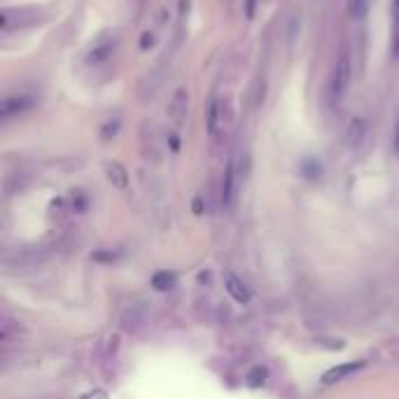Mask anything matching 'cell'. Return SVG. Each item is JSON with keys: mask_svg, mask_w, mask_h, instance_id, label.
Returning <instances> with one entry per match:
<instances>
[{"mask_svg": "<svg viewBox=\"0 0 399 399\" xmlns=\"http://www.w3.org/2000/svg\"><path fill=\"white\" fill-rule=\"evenodd\" d=\"M392 147H395V152L399 154V108L395 112V128H392Z\"/></svg>", "mask_w": 399, "mask_h": 399, "instance_id": "16", "label": "cell"}, {"mask_svg": "<svg viewBox=\"0 0 399 399\" xmlns=\"http://www.w3.org/2000/svg\"><path fill=\"white\" fill-rule=\"evenodd\" d=\"M369 3L371 0H348V15L353 19H364L369 12Z\"/></svg>", "mask_w": 399, "mask_h": 399, "instance_id": "13", "label": "cell"}, {"mask_svg": "<svg viewBox=\"0 0 399 399\" xmlns=\"http://www.w3.org/2000/svg\"><path fill=\"white\" fill-rule=\"evenodd\" d=\"M176 273H169V271H159V273H154V278H152V287L154 289H159V292H166V289H173L176 287Z\"/></svg>", "mask_w": 399, "mask_h": 399, "instance_id": "11", "label": "cell"}, {"mask_svg": "<svg viewBox=\"0 0 399 399\" xmlns=\"http://www.w3.org/2000/svg\"><path fill=\"white\" fill-rule=\"evenodd\" d=\"M257 3H260V0H248V3H246V15H248V19H253V17H255Z\"/></svg>", "mask_w": 399, "mask_h": 399, "instance_id": "20", "label": "cell"}, {"mask_svg": "<svg viewBox=\"0 0 399 399\" xmlns=\"http://www.w3.org/2000/svg\"><path fill=\"white\" fill-rule=\"evenodd\" d=\"M117 128H119V121L114 119V121H110V124H105V128H103V133H101V136L108 140L110 136H114V133H117Z\"/></svg>", "mask_w": 399, "mask_h": 399, "instance_id": "18", "label": "cell"}, {"mask_svg": "<svg viewBox=\"0 0 399 399\" xmlns=\"http://www.w3.org/2000/svg\"><path fill=\"white\" fill-rule=\"evenodd\" d=\"M222 119H224V105L217 96H212L210 103H208V110H205V126H208V133L212 138L220 133Z\"/></svg>", "mask_w": 399, "mask_h": 399, "instance_id": "3", "label": "cell"}, {"mask_svg": "<svg viewBox=\"0 0 399 399\" xmlns=\"http://www.w3.org/2000/svg\"><path fill=\"white\" fill-rule=\"evenodd\" d=\"M201 210H203L201 198H196V201H194V212H196V215H201Z\"/></svg>", "mask_w": 399, "mask_h": 399, "instance_id": "22", "label": "cell"}, {"mask_svg": "<svg viewBox=\"0 0 399 399\" xmlns=\"http://www.w3.org/2000/svg\"><path fill=\"white\" fill-rule=\"evenodd\" d=\"M82 399H108V395L103 390H94V392H89V395H85Z\"/></svg>", "mask_w": 399, "mask_h": 399, "instance_id": "21", "label": "cell"}, {"mask_svg": "<svg viewBox=\"0 0 399 399\" xmlns=\"http://www.w3.org/2000/svg\"><path fill=\"white\" fill-rule=\"evenodd\" d=\"M33 105V99L31 96H12V99H5L3 101V117H10V114H17V112H24Z\"/></svg>", "mask_w": 399, "mask_h": 399, "instance_id": "8", "label": "cell"}, {"mask_svg": "<svg viewBox=\"0 0 399 399\" xmlns=\"http://www.w3.org/2000/svg\"><path fill=\"white\" fill-rule=\"evenodd\" d=\"M227 292L234 297V301H238V304H248L250 297H253L246 282H243L241 278H236L234 273H227Z\"/></svg>", "mask_w": 399, "mask_h": 399, "instance_id": "6", "label": "cell"}, {"mask_svg": "<svg viewBox=\"0 0 399 399\" xmlns=\"http://www.w3.org/2000/svg\"><path fill=\"white\" fill-rule=\"evenodd\" d=\"M152 44H154V33L147 31V33H143V37H140V49H150Z\"/></svg>", "mask_w": 399, "mask_h": 399, "instance_id": "19", "label": "cell"}, {"mask_svg": "<svg viewBox=\"0 0 399 399\" xmlns=\"http://www.w3.org/2000/svg\"><path fill=\"white\" fill-rule=\"evenodd\" d=\"M164 70H166V63H157L150 73H147L143 77V82L138 85V99L140 101H150L154 99V94H157V89L162 87V82H164Z\"/></svg>", "mask_w": 399, "mask_h": 399, "instance_id": "2", "label": "cell"}, {"mask_svg": "<svg viewBox=\"0 0 399 399\" xmlns=\"http://www.w3.org/2000/svg\"><path fill=\"white\" fill-rule=\"evenodd\" d=\"M187 108H189V94L187 89L180 87L176 94H173V101H171V119L176 121V124H182L185 117H187Z\"/></svg>", "mask_w": 399, "mask_h": 399, "instance_id": "5", "label": "cell"}, {"mask_svg": "<svg viewBox=\"0 0 399 399\" xmlns=\"http://www.w3.org/2000/svg\"><path fill=\"white\" fill-rule=\"evenodd\" d=\"M350 80H353V66H350V59L348 56H339L337 66L332 70V80H330V94L334 101H341L346 96L350 87Z\"/></svg>", "mask_w": 399, "mask_h": 399, "instance_id": "1", "label": "cell"}, {"mask_svg": "<svg viewBox=\"0 0 399 399\" xmlns=\"http://www.w3.org/2000/svg\"><path fill=\"white\" fill-rule=\"evenodd\" d=\"M392 54L399 59V0H392Z\"/></svg>", "mask_w": 399, "mask_h": 399, "instance_id": "12", "label": "cell"}, {"mask_svg": "<svg viewBox=\"0 0 399 399\" xmlns=\"http://www.w3.org/2000/svg\"><path fill=\"white\" fill-rule=\"evenodd\" d=\"M112 49H114V44H112V42H108V44H99V47H94L92 56H89V61H101V59H108V56L112 54Z\"/></svg>", "mask_w": 399, "mask_h": 399, "instance_id": "14", "label": "cell"}, {"mask_svg": "<svg viewBox=\"0 0 399 399\" xmlns=\"http://www.w3.org/2000/svg\"><path fill=\"white\" fill-rule=\"evenodd\" d=\"M364 136H366V121L362 117H355L348 124V131H346V145L355 150V147L362 145Z\"/></svg>", "mask_w": 399, "mask_h": 399, "instance_id": "7", "label": "cell"}, {"mask_svg": "<svg viewBox=\"0 0 399 399\" xmlns=\"http://www.w3.org/2000/svg\"><path fill=\"white\" fill-rule=\"evenodd\" d=\"M304 173L308 178H318L320 176V164L318 162H306L304 164Z\"/></svg>", "mask_w": 399, "mask_h": 399, "instance_id": "17", "label": "cell"}, {"mask_svg": "<svg viewBox=\"0 0 399 399\" xmlns=\"http://www.w3.org/2000/svg\"><path fill=\"white\" fill-rule=\"evenodd\" d=\"M234 192H236V171L234 164H229L227 171H224V182H222V201L227 205L234 201Z\"/></svg>", "mask_w": 399, "mask_h": 399, "instance_id": "10", "label": "cell"}, {"mask_svg": "<svg viewBox=\"0 0 399 399\" xmlns=\"http://www.w3.org/2000/svg\"><path fill=\"white\" fill-rule=\"evenodd\" d=\"M138 3H143V0H138Z\"/></svg>", "mask_w": 399, "mask_h": 399, "instance_id": "23", "label": "cell"}, {"mask_svg": "<svg viewBox=\"0 0 399 399\" xmlns=\"http://www.w3.org/2000/svg\"><path fill=\"white\" fill-rule=\"evenodd\" d=\"M359 369H364V362H346V364H339V366H334V369L325 371L323 383H325V385L341 383V381H346V378L353 376V374H355V371H359Z\"/></svg>", "mask_w": 399, "mask_h": 399, "instance_id": "4", "label": "cell"}, {"mask_svg": "<svg viewBox=\"0 0 399 399\" xmlns=\"http://www.w3.org/2000/svg\"><path fill=\"white\" fill-rule=\"evenodd\" d=\"M105 173H108V180H110L114 187H119V189H126L128 187V173H126V169L121 164H117V162L108 164L105 166Z\"/></svg>", "mask_w": 399, "mask_h": 399, "instance_id": "9", "label": "cell"}, {"mask_svg": "<svg viewBox=\"0 0 399 399\" xmlns=\"http://www.w3.org/2000/svg\"><path fill=\"white\" fill-rule=\"evenodd\" d=\"M264 378H266V369H264V366H255L248 374V385L250 388H257V385L264 383Z\"/></svg>", "mask_w": 399, "mask_h": 399, "instance_id": "15", "label": "cell"}]
</instances>
